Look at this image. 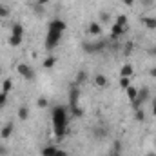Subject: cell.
Masks as SVG:
<instances>
[{
  "mask_svg": "<svg viewBox=\"0 0 156 156\" xmlns=\"http://www.w3.org/2000/svg\"><path fill=\"white\" fill-rule=\"evenodd\" d=\"M109 18H111V15H109L107 11H100V20H102V22H107Z\"/></svg>",
  "mask_w": 156,
  "mask_h": 156,
  "instance_id": "27",
  "label": "cell"
},
{
  "mask_svg": "<svg viewBox=\"0 0 156 156\" xmlns=\"http://www.w3.org/2000/svg\"><path fill=\"white\" fill-rule=\"evenodd\" d=\"M78 98H80V91L76 85H73L69 91V109H71L73 116H82V109L78 107Z\"/></svg>",
  "mask_w": 156,
  "mask_h": 156,
  "instance_id": "2",
  "label": "cell"
},
{
  "mask_svg": "<svg viewBox=\"0 0 156 156\" xmlns=\"http://www.w3.org/2000/svg\"><path fill=\"white\" fill-rule=\"evenodd\" d=\"M5 151H7V149H5V147H2V145H0V156H4V154H5Z\"/></svg>",
  "mask_w": 156,
  "mask_h": 156,
  "instance_id": "37",
  "label": "cell"
},
{
  "mask_svg": "<svg viewBox=\"0 0 156 156\" xmlns=\"http://www.w3.org/2000/svg\"><path fill=\"white\" fill-rule=\"evenodd\" d=\"M111 156H122V142H120V140H116V142H115V147H113V153H111Z\"/></svg>",
  "mask_w": 156,
  "mask_h": 156,
  "instance_id": "20",
  "label": "cell"
},
{
  "mask_svg": "<svg viewBox=\"0 0 156 156\" xmlns=\"http://www.w3.org/2000/svg\"><path fill=\"white\" fill-rule=\"evenodd\" d=\"M11 35H16V37H24V27L20 24H13V31Z\"/></svg>",
  "mask_w": 156,
  "mask_h": 156,
  "instance_id": "19",
  "label": "cell"
},
{
  "mask_svg": "<svg viewBox=\"0 0 156 156\" xmlns=\"http://www.w3.org/2000/svg\"><path fill=\"white\" fill-rule=\"evenodd\" d=\"M7 15H9V11L2 5V7H0V16H7Z\"/></svg>",
  "mask_w": 156,
  "mask_h": 156,
  "instance_id": "32",
  "label": "cell"
},
{
  "mask_svg": "<svg viewBox=\"0 0 156 156\" xmlns=\"http://www.w3.org/2000/svg\"><path fill=\"white\" fill-rule=\"evenodd\" d=\"M147 55H149V56H156V45H153V47L147 49Z\"/></svg>",
  "mask_w": 156,
  "mask_h": 156,
  "instance_id": "31",
  "label": "cell"
},
{
  "mask_svg": "<svg viewBox=\"0 0 156 156\" xmlns=\"http://www.w3.org/2000/svg\"><path fill=\"white\" fill-rule=\"evenodd\" d=\"M5 102H7V94L5 93H0V109L5 105Z\"/></svg>",
  "mask_w": 156,
  "mask_h": 156,
  "instance_id": "28",
  "label": "cell"
},
{
  "mask_svg": "<svg viewBox=\"0 0 156 156\" xmlns=\"http://www.w3.org/2000/svg\"><path fill=\"white\" fill-rule=\"evenodd\" d=\"M153 115L156 116V100H153Z\"/></svg>",
  "mask_w": 156,
  "mask_h": 156,
  "instance_id": "38",
  "label": "cell"
},
{
  "mask_svg": "<svg viewBox=\"0 0 156 156\" xmlns=\"http://www.w3.org/2000/svg\"><path fill=\"white\" fill-rule=\"evenodd\" d=\"M145 100H149V89H147V87H142V89H138V96H136V102L142 105Z\"/></svg>",
  "mask_w": 156,
  "mask_h": 156,
  "instance_id": "8",
  "label": "cell"
},
{
  "mask_svg": "<svg viewBox=\"0 0 156 156\" xmlns=\"http://www.w3.org/2000/svg\"><path fill=\"white\" fill-rule=\"evenodd\" d=\"M89 33H91V35H100V33H102L100 24H98V22H91V24H89Z\"/></svg>",
  "mask_w": 156,
  "mask_h": 156,
  "instance_id": "15",
  "label": "cell"
},
{
  "mask_svg": "<svg viewBox=\"0 0 156 156\" xmlns=\"http://www.w3.org/2000/svg\"><path fill=\"white\" fill-rule=\"evenodd\" d=\"M154 144H156V140H154Z\"/></svg>",
  "mask_w": 156,
  "mask_h": 156,
  "instance_id": "42",
  "label": "cell"
},
{
  "mask_svg": "<svg viewBox=\"0 0 156 156\" xmlns=\"http://www.w3.org/2000/svg\"><path fill=\"white\" fill-rule=\"evenodd\" d=\"M62 38V33L60 31H55V29H47V38H45V47L47 49H53Z\"/></svg>",
  "mask_w": 156,
  "mask_h": 156,
  "instance_id": "5",
  "label": "cell"
},
{
  "mask_svg": "<svg viewBox=\"0 0 156 156\" xmlns=\"http://www.w3.org/2000/svg\"><path fill=\"white\" fill-rule=\"evenodd\" d=\"M144 118H145V115H144L142 109H136V111H134V120H136V122H144Z\"/></svg>",
  "mask_w": 156,
  "mask_h": 156,
  "instance_id": "26",
  "label": "cell"
},
{
  "mask_svg": "<svg viewBox=\"0 0 156 156\" xmlns=\"http://www.w3.org/2000/svg\"><path fill=\"white\" fill-rule=\"evenodd\" d=\"M85 80H87V73H85V71H78V73H76V78H75V85L83 83Z\"/></svg>",
  "mask_w": 156,
  "mask_h": 156,
  "instance_id": "18",
  "label": "cell"
},
{
  "mask_svg": "<svg viewBox=\"0 0 156 156\" xmlns=\"http://www.w3.org/2000/svg\"><path fill=\"white\" fill-rule=\"evenodd\" d=\"M140 2H142V5H144V7H151L154 0H140Z\"/></svg>",
  "mask_w": 156,
  "mask_h": 156,
  "instance_id": "30",
  "label": "cell"
},
{
  "mask_svg": "<svg viewBox=\"0 0 156 156\" xmlns=\"http://www.w3.org/2000/svg\"><path fill=\"white\" fill-rule=\"evenodd\" d=\"M20 44H22V37H16V35L9 37V45H20Z\"/></svg>",
  "mask_w": 156,
  "mask_h": 156,
  "instance_id": "22",
  "label": "cell"
},
{
  "mask_svg": "<svg viewBox=\"0 0 156 156\" xmlns=\"http://www.w3.org/2000/svg\"><path fill=\"white\" fill-rule=\"evenodd\" d=\"M116 24L122 26V27H127V16L125 15H118L116 16Z\"/></svg>",
  "mask_w": 156,
  "mask_h": 156,
  "instance_id": "23",
  "label": "cell"
},
{
  "mask_svg": "<svg viewBox=\"0 0 156 156\" xmlns=\"http://www.w3.org/2000/svg\"><path fill=\"white\" fill-rule=\"evenodd\" d=\"M16 71L20 73V76L24 78V80H27V82H33V80L37 78L35 69H31L27 64H18V66H16Z\"/></svg>",
  "mask_w": 156,
  "mask_h": 156,
  "instance_id": "4",
  "label": "cell"
},
{
  "mask_svg": "<svg viewBox=\"0 0 156 156\" xmlns=\"http://www.w3.org/2000/svg\"><path fill=\"white\" fill-rule=\"evenodd\" d=\"M94 83H96L98 87H107V85H109V80H107L105 75H96V76H94Z\"/></svg>",
  "mask_w": 156,
  "mask_h": 156,
  "instance_id": "11",
  "label": "cell"
},
{
  "mask_svg": "<svg viewBox=\"0 0 156 156\" xmlns=\"http://www.w3.org/2000/svg\"><path fill=\"white\" fill-rule=\"evenodd\" d=\"M93 136L96 138V140H102V138H105L107 134H109V129L107 127H93Z\"/></svg>",
  "mask_w": 156,
  "mask_h": 156,
  "instance_id": "7",
  "label": "cell"
},
{
  "mask_svg": "<svg viewBox=\"0 0 156 156\" xmlns=\"http://www.w3.org/2000/svg\"><path fill=\"white\" fill-rule=\"evenodd\" d=\"M0 7H2V4H0Z\"/></svg>",
  "mask_w": 156,
  "mask_h": 156,
  "instance_id": "41",
  "label": "cell"
},
{
  "mask_svg": "<svg viewBox=\"0 0 156 156\" xmlns=\"http://www.w3.org/2000/svg\"><path fill=\"white\" fill-rule=\"evenodd\" d=\"M149 75H151V78H156V67H151L149 69Z\"/></svg>",
  "mask_w": 156,
  "mask_h": 156,
  "instance_id": "33",
  "label": "cell"
},
{
  "mask_svg": "<svg viewBox=\"0 0 156 156\" xmlns=\"http://www.w3.org/2000/svg\"><path fill=\"white\" fill-rule=\"evenodd\" d=\"M122 2H123L125 5H133V4H134V0H122Z\"/></svg>",
  "mask_w": 156,
  "mask_h": 156,
  "instance_id": "36",
  "label": "cell"
},
{
  "mask_svg": "<svg viewBox=\"0 0 156 156\" xmlns=\"http://www.w3.org/2000/svg\"><path fill=\"white\" fill-rule=\"evenodd\" d=\"M0 71H2V67H0Z\"/></svg>",
  "mask_w": 156,
  "mask_h": 156,
  "instance_id": "40",
  "label": "cell"
},
{
  "mask_svg": "<svg viewBox=\"0 0 156 156\" xmlns=\"http://www.w3.org/2000/svg\"><path fill=\"white\" fill-rule=\"evenodd\" d=\"M142 22H144V26H145V27H149V29H156V18L144 16V18H142Z\"/></svg>",
  "mask_w": 156,
  "mask_h": 156,
  "instance_id": "13",
  "label": "cell"
},
{
  "mask_svg": "<svg viewBox=\"0 0 156 156\" xmlns=\"http://www.w3.org/2000/svg\"><path fill=\"white\" fill-rule=\"evenodd\" d=\"M37 105H38L40 109H45V107H47V100H45V98H40V100H38V104H37Z\"/></svg>",
  "mask_w": 156,
  "mask_h": 156,
  "instance_id": "29",
  "label": "cell"
},
{
  "mask_svg": "<svg viewBox=\"0 0 156 156\" xmlns=\"http://www.w3.org/2000/svg\"><path fill=\"white\" fill-rule=\"evenodd\" d=\"M55 156H67V153H66V151H60V149H58V151H56V154Z\"/></svg>",
  "mask_w": 156,
  "mask_h": 156,
  "instance_id": "35",
  "label": "cell"
},
{
  "mask_svg": "<svg viewBox=\"0 0 156 156\" xmlns=\"http://www.w3.org/2000/svg\"><path fill=\"white\" fill-rule=\"evenodd\" d=\"M131 49H133V44H131V42L125 44V53H131Z\"/></svg>",
  "mask_w": 156,
  "mask_h": 156,
  "instance_id": "34",
  "label": "cell"
},
{
  "mask_svg": "<svg viewBox=\"0 0 156 156\" xmlns=\"http://www.w3.org/2000/svg\"><path fill=\"white\" fill-rule=\"evenodd\" d=\"M131 85V78H127V76H120V87L122 89H127Z\"/></svg>",
  "mask_w": 156,
  "mask_h": 156,
  "instance_id": "24",
  "label": "cell"
},
{
  "mask_svg": "<svg viewBox=\"0 0 156 156\" xmlns=\"http://www.w3.org/2000/svg\"><path fill=\"white\" fill-rule=\"evenodd\" d=\"M125 91H127V96H129V100H131V102H133V100H136V96H138V89H136V87L129 85Z\"/></svg>",
  "mask_w": 156,
  "mask_h": 156,
  "instance_id": "17",
  "label": "cell"
},
{
  "mask_svg": "<svg viewBox=\"0 0 156 156\" xmlns=\"http://www.w3.org/2000/svg\"><path fill=\"white\" fill-rule=\"evenodd\" d=\"M56 151H58V149H56L55 145H47V147L42 149V156H55L56 154Z\"/></svg>",
  "mask_w": 156,
  "mask_h": 156,
  "instance_id": "16",
  "label": "cell"
},
{
  "mask_svg": "<svg viewBox=\"0 0 156 156\" xmlns=\"http://www.w3.org/2000/svg\"><path fill=\"white\" fill-rule=\"evenodd\" d=\"M18 118H20L22 122L29 118V109H27V105H20V107H18Z\"/></svg>",
  "mask_w": 156,
  "mask_h": 156,
  "instance_id": "14",
  "label": "cell"
},
{
  "mask_svg": "<svg viewBox=\"0 0 156 156\" xmlns=\"http://www.w3.org/2000/svg\"><path fill=\"white\" fill-rule=\"evenodd\" d=\"M133 73H134V71H133V66H129V64H125V66L120 69V76L131 78V76H133Z\"/></svg>",
  "mask_w": 156,
  "mask_h": 156,
  "instance_id": "12",
  "label": "cell"
},
{
  "mask_svg": "<svg viewBox=\"0 0 156 156\" xmlns=\"http://www.w3.org/2000/svg\"><path fill=\"white\" fill-rule=\"evenodd\" d=\"M11 85H13V83H11V80H9V78H5V80H4V83H2V93H5V94H7V93L11 91Z\"/></svg>",
  "mask_w": 156,
  "mask_h": 156,
  "instance_id": "21",
  "label": "cell"
},
{
  "mask_svg": "<svg viewBox=\"0 0 156 156\" xmlns=\"http://www.w3.org/2000/svg\"><path fill=\"white\" fill-rule=\"evenodd\" d=\"M55 62H56V58H55V56H47V58L44 60V67H47V69H49V67H53V66H55Z\"/></svg>",
  "mask_w": 156,
  "mask_h": 156,
  "instance_id": "25",
  "label": "cell"
},
{
  "mask_svg": "<svg viewBox=\"0 0 156 156\" xmlns=\"http://www.w3.org/2000/svg\"><path fill=\"white\" fill-rule=\"evenodd\" d=\"M105 45H107L105 40H98V42H83V44H82V49H83L85 53H89V55H94V53H100Z\"/></svg>",
  "mask_w": 156,
  "mask_h": 156,
  "instance_id": "3",
  "label": "cell"
},
{
  "mask_svg": "<svg viewBox=\"0 0 156 156\" xmlns=\"http://www.w3.org/2000/svg\"><path fill=\"white\" fill-rule=\"evenodd\" d=\"M147 156H156V153H149V154H147Z\"/></svg>",
  "mask_w": 156,
  "mask_h": 156,
  "instance_id": "39",
  "label": "cell"
},
{
  "mask_svg": "<svg viewBox=\"0 0 156 156\" xmlns=\"http://www.w3.org/2000/svg\"><path fill=\"white\" fill-rule=\"evenodd\" d=\"M125 29H127V27H122V26L115 24V26H113V31H111V40H116L118 37H122V35L125 33Z\"/></svg>",
  "mask_w": 156,
  "mask_h": 156,
  "instance_id": "10",
  "label": "cell"
},
{
  "mask_svg": "<svg viewBox=\"0 0 156 156\" xmlns=\"http://www.w3.org/2000/svg\"><path fill=\"white\" fill-rule=\"evenodd\" d=\"M11 133H13V122H7L4 127H2V131H0V138H9L11 136Z\"/></svg>",
  "mask_w": 156,
  "mask_h": 156,
  "instance_id": "9",
  "label": "cell"
},
{
  "mask_svg": "<svg viewBox=\"0 0 156 156\" xmlns=\"http://www.w3.org/2000/svg\"><path fill=\"white\" fill-rule=\"evenodd\" d=\"M67 123H69V116H67V109L62 105H56L53 111V127H55V134L56 140H62L67 133Z\"/></svg>",
  "mask_w": 156,
  "mask_h": 156,
  "instance_id": "1",
  "label": "cell"
},
{
  "mask_svg": "<svg viewBox=\"0 0 156 156\" xmlns=\"http://www.w3.org/2000/svg\"><path fill=\"white\" fill-rule=\"evenodd\" d=\"M66 27H67V24H66L64 20H60V18H55V20H51V22H49V29H55V31L64 33V31H66Z\"/></svg>",
  "mask_w": 156,
  "mask_h": 156,
  "instance_id": "6",
  "label": "cell"
}]
</instances>
